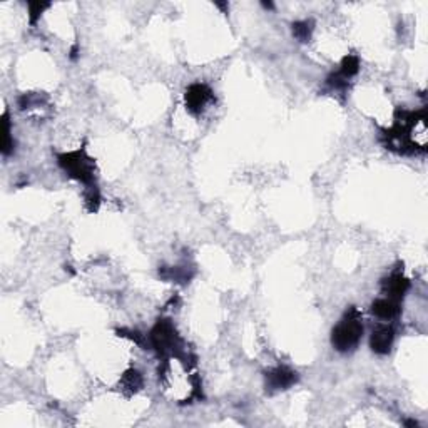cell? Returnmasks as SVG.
Here are the masks:
<instances>
[{
	"label": "cell",
	"mask_w": 428,
	"mask_h": 428,
	"mask_svg": "<svg viewBox=\"0 0 428 428\" xmlns=\"http://www.w3.org/2000/svg\"><path fill=\"white\" fill-rule=\"evenodd\" d=\"M385 146L388 149L413 154L417 151H425L427 146V114L422 111H396L395 124L392 129L383 133Z\"/></svg>",
	"instance_id": "cell-1"
},
{
	"label": "cell",
	"mask_w": 428,
	"mask_h": 428,
	"mask_svg": "<svg viewBox=\"0 0 428 428\" xmlns=\"http://www.w3.org/2000/svg\"><path fill=\"white\" fill-rule=\"evenodd\" d=\"M363 330L361 313L355 307L348 308L342 320L338 321V325L331 331V345L340 353L353 352L361 342Z\"/></svg>",
	"instance_id": "cell-2"
},
{
	"label": "cell",
	"mask_w": 428,
	"mask_h": 428,
	"mask_svg": "<svg viewBox=\"0 0 428 428\" xmlns=\"http://www.w3.org/2000/svg\"><path fill=\"white\" fill-rule=\"evenodd\" d=\"M149 345L161 356L166 358L182 356L187 353L185 350V343H182L181 336L178 335L176 326L173 325L171 320H159L152 326L149 333Z\"/></svg>",
	"instance_id": "cell-3"
},
{
	"label": "cell",
	"mask_w": 428,
	"mask_h": 428,
	"mask_svg": "<svg viewBox=\"0 0 428 428\" xmlns=\"http://www.w3.org/2000/svg\"><path fill=\"white\" fill-rule=\"evenodd\" d=\"M58 163L76 181L86 186L94 185L95 163L93 157L87 154L84 147L71 152H62V154L58 156Z\"/></svg>",
	"instance_id": "cell-4"
},
{
	"label": "cell",
	"mask_w": 428,
	"mask_h": 428,
	"mask_svg": "<svg viewBox=\"0 0 428 428\" xmlns=\"http://www.w3.org/2000/svg\"><path fill=\"white\" fill-rule=\"evenodd\" d=\"M265 383L268 392L288 390V388L298 383V373L295 370L288 368V366H276V368L266 371Z\"/></svg>",
	"instance_id": "cell-5"
},
{
	"label": "cell",
	"mask_w": 428,
	"mask_h": 428,
	"mask_svg": "<svg viewBox=\"0 0 428 428\" xmlns=\"http://www.w3.org/2000/svg\"><path fill=\"white\" fill-rule=\"evenodd\" d=\"M213 100H214V94L206 84H193L186 89L185 94L186 109L196 116L201 114V112L206 109L208 104L213 102Z\"/></svg>",
	"instance_id": "cell-6"
},
{
	"label": "cell",
	"mask_w": 428,
	"mask_h": 428,
	"mask_svg": "<svg viewBox=\"0 0 428 428\" xmlns=\"http://www.w3.org/2000/svg\"><path fill=\"white\" fill-rule=\"evenodd\" d=\"M410 290V281L401 272H393L390 276L382 279V295L387 298L401 301Z\"/></svg>",
	"instance_id": "cell-7"
},
{
	"label": "cell",
	"mask_w": 428,
	"mask_h": 428,
	"mask_svg": "<svg viewBox=\"0 0 428 428\" xmlns=\"http://www.w3.org/2000/svg\"><path fill=\"white\" fill-rule=\"evenodd\" d=\"M393 342H395V330L392 325H378L371 331L370 336V348L377 355H387L390 353Z\"/></svg>",
	"instance_id": "cell-8"
},
{
	"label": "cell",
	"mask_w": 428,
	"mask_h": 428,
	"mask_svg": "<svg viewBox=\"0 0 428 428\" xmlns=\"http://www.w3.org/2000/svg\"><path fill=\"white\" fill-rule=\"evenodd\" d=\"M400 305L401 301L399 300L382 296V298L375 300L373 303H371V313L380 318V320H393V318H396L400 314Z\"/></svg>",
	"instance_id": "cell-9"
},
{
	"label": "cell",
	"mask_w": 428,
	"mask_h": 428,
	"mask_svg": "<svg viewBox=\"0 0 428 428\" xmlns=\"http://www.w3.org/2000/svg\"><path fill=\"white\" fill-rule=\"evenodd\" d=\"M142 385H144L142 375L139 373L138 370L131 368L121 377L119 390L122 393H126V395H134V393H138L139 390H141Z\"/></svg>",
	"instance_id": "cell-10"
},
{
	"label": "cell",
	"mask_w": 428,
	"mask_h": 428,
	"mask_svg": "<svg viewBox=\"0 0 428 428\" xmlns=\"http://www.w3.org/2000/svg\"><path fill=\"white\" fill-rule=\"evenodd\" d=\"M358 71H360V59L356 55H347V58H343L342 65H340L338 76L350 81L353 76H356Z\"/></svg>",
	"instance_id": "cell-11"
},
{
	"label": "cell",
	"mask_w": 428,
	"mask_h": 428,
	"mask_svg": "<svg viewBox=\"0 0 428 428\" xmlns=\"http://www.w3.org/2000/svg\"><path fill=\"white\" fill-rule=\"evenodd\" d=\"M14 151V139L11 133V121H8L7 111L2 114V154L8 156Z\"/></svg>",
	"instance_id": "cell-12"
},
{
	"label": "cell",
	"mask_w": 428,
	"mask_h": 428,
	"mask_svg": "<svg viewBox=\"0 0 428 428\" xmlns=\"http://www.w3.org/2000/svg\"><path fill=\"white\" fill-rule=\"evenodd\" d=\"M313 25H314L313 20L295 22V24H293V36H295L296 41L308 42L309 39H312V34H313V29H314Z\"/></svg>",
	"instance_id": "cell-13"
},
{
	"label": "cell",
	"mask_w": 428,
	"mask_h": 428,
	"mask_svg": "<svg viewBox=\"0 0 428 428\" xmlns=\"http://www.w3.org/2000/svg\"><path fill=\"white\" fill-rule=\"evenodd\" d=\"M99 204H100V194H99L98 186H94V185L87 186V191H86V206H87V209H89L91 213L98 211Z\"/></svg>",
	"instance_id": "cell-14"
},
{
	"label": "cell",
	"mask_w": 428,
	"mask_h": 428,
	"mask_svg": "<svg viewBox=\"0 0 428 428\" xmlns=\"http://www.w3.org/2000/svg\"><path fill=\"white\" fill-rule=\"evenodd\" d=\"M51 4L47 2H29V19L30 24H36V22L41 19L42 12L46 11V8H49Z\"/></svg>",
	"instance_id": "cell-15"
}]
</instances>
